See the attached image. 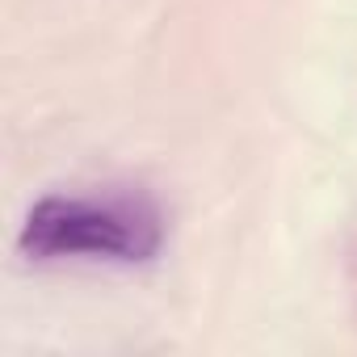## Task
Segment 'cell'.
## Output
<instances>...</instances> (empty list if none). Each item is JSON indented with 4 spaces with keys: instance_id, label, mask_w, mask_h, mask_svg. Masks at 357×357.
<instances>
[{
    "instance_id": "obj_1",
    "label": "cell",
    "mask_w": 357,
    "mask_h": 357,
    "mask_svg": "<svg viewBox=\"0 0 357 357\" xmlns=\"http://www.w3.org/2000/svg\"><path fill=\"white\" fill-rule=\"evenodd\" d=\"M164 244V219L147 194H105V198H38L17 231V248L30 261H151Z\"/></svg>"
}]
</instances>
